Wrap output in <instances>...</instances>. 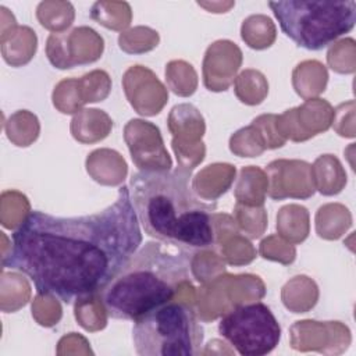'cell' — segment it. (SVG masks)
<instances>
[{"instance_id": "cell-4", "label": "cell", "mask_w": 356, "mask_h": 356, "mask_svg": "<svg viewBox=\"0 0 356 356\" xmlns=\"http://www.w3.org/2000/svg\"><path fill=\"white\" fill-rule=\"evenodd\" d=\"M282 32L298 46L321 50L350 32L356 22V1L285 0L270 1Z\"/></svg>"}, {"instance_id": "cell-3", "label": "cell", "mask_w": 356, "mask_h": 356, "mask_svg": "<svg viewBox=\"0 0 356 356\" xmlns=\"http://www.w3.org/2000/svg\"><path fill=\"white\" fill-rule=\"evenodd\" d=\"M192 254L146 242L100 292L108 317L134 323L174 299L178 286L191 282Z\"/></svg>"}, {"instance_id": "cell-1", "label": "cell", "mask_w": 356, "mask_h": 356, "mask_svg": "<svg viewBox=\"0 0 356 356\" xmlns=\"http://www.w3.org/2000/svg\"><path fill=\"white\" fill-rule=\"evenodd\" d=\"M142 241L129 188L121 185L117 199L93 214L31 211L11 234L3 267L26 275L38 293L74 303L102 292Z\"/></svg>"}, {"instance_id": "cell-5", "label": "cell", "mask_w": 356, "mask_h": 356, "mask_svg": "<svg viewBox=\"0 0 356 356\" xmlns=\"http://www.w3.org/2000/svg\"><path fill=\"white\" fill-rule=\"evenodd\" d=\"M203 327L191 306L167 302L135 321L132 341L140 356H196L203 346Z\"/></svg>"}, {"instance_id": "cell-6", "label": "cell", "mask_w": 356, "mask_h": 356, "mask_svg": "<svg viewBox=\"0 0 356 356\" xmlns=\"http://www.w3.org/2000/svg\"><path fill=\"white\" fill-rule=\"evenodd\" d=\"M218 334L242 356L273 352L281 339V327L271 309L261 303L238 305L218 321Z\"/></svg>"}, {"instance_id": "cell-2", "label": "cell", "mask_w": 356, "mask_h": 356, "mask_svg": "<svg viewBox=\"0 0 356 356\" xmlns=\"http://www.w3.org/2000/svg\"><path fill=\"white\" fill-rule=\"evenodd\" d=\"M188 168L139 170L129 193L145 232L156 241L193 254L216 246V203L200 200L191 186Z\"/></svg>"}]
</instances>
